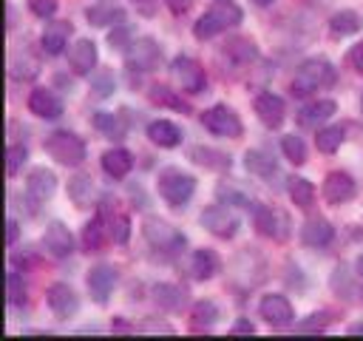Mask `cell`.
<instances>
[{
	"mask_svg": "<svg viewBox=\"0 0 363 341\" xmlns=\"http://www.w3.org/2000/svg\"><path fill=\"white\" fill-rule=\"evenodd\" d=\"M241 17H244V11H241L233 0H216V3L193 23V37L201 40V43H204V40H213L216 34H221V31L238 26Z\"/></svg>",
	"mask_w": 363,
	"mask_h": 341,
	"instance_id": "obj_1",
	"label": "cell"
},
{
	"mask_svg": "<svg viewBox=\"0 0 363 341\" xmlns=\"http://www.w3.org/2000/svg\"><path fill=\"white\" fill-rule=\"evenodd\" d=\"M335 80H337V71H335V65L326 57H309L295 71L292 94L295 97H309L312 91H320V88L335 85Z\"/></svg>",
	"mask_w": 363,
	"mask_h": 341,
	"instance_id": "obj_2",
	"label": "cell"
},
{
	"mask_svg": "<svg viewBox=\"0 0 363 341\" xmlns=\"http://www.w3.org/2000/svg\"><path fill=\"white\" fill-rule=\"evenodd\" d=\"M156 188H159V196L164 199V205L179 210V207H187V202L193 199L196 176L182 170V168H162L159 179H156Z\"/></svg>",
	"mask_w": 363,
	"mask_h": 341,
	"instance_id": "obj_3",
	"label": "cell"
},
{
	"mask_svg": "<svg viewBox=\"0 0 363 341\" xmlns=\"http://www.w3.org/2000/svg\"><path fill=\"white\" fill-rule=\"evenodd\" d=\"M43 148H45V153H48L54 162L68 165V168L82 165L85 156H88V148H85L82 136H77L74 131H51V134L45 136Z\"/></svg>",
	"mask_w": 363,
	"mask_h": 341,
	"instance_id": "obj_4",
	"label": "cell"
},
{
	"mask_svg": "<svg viewBox=\"0 0 363 341\" xmlns=\"http://www.w3.org/2000/svg\"><path fill=\"white\" fill-rule=\"evenodd\" d=\"M252 213V224L261 236L272 239V242H286L289 239V230H292V222L289 216L281 210V207H272V205H252L250 207Z\"/></svg>",
	"mask_w": 363,
	"mask_h": 341,
	"instance_id": "obj_5",
	"label": "cell"
},
{
	"mask_svg": "<svg viewBox=\"0 0 363 341\" xmlns=\"http://www.w3.org/2000/svg\"><path fill=\"white\" fill-rule=\"evenodd\" d=\"M142 236H145V242H147L153 250H159V253H176L179 247H184V233H179L173 224H167L164 219H156V216L145 219Z\"/></svg>",
	"mask_w": 363,
	"mask_h": 341,
	"instance_id": "obj_6",
	"label": "cell"
},
{
	"mask_svg": "<svg viewBox=\"0 0 363 341\" xmlns=\"http://www.w3.org/2000/svg\"><path fill=\"white\" fill-rule=\"evenodd\" d=\"M201 125L216 134V136H227V139H238L244 125L241 117L230 108V105H210L207 111H201Z\"/></svg>",
	"mask_w": 363,
	"mask_h": 341,
	"instance_id": "obj_7",
	"label": "cell"
},
{
	"mask_svg": "<svg viewBox=\"0 0 363 341\" xmlns=\"http://www.w3.org/2000/svg\"><path fill=\"white\" fill-rule=\"evenodd\" d=\"M201 224L216 236V239H233L241 227V219L230 210V205L218 202V205H210L201 210Z\"/></svg>",
	"mask_w": 363,
	"mask_h": 341,
	"instance_id": "obj_8",
	"label": "cell"
},
{
	"mask_svg": "<svg viewBox=\"0 0 363 341\" xmlns=\"http://www.w3.org/2000/svg\"><path fill=\"white\" fill-rule=\"evenodd\" d=\"M258 315H261L269 327H275V330H284V327L295 324V307H292V301H289L286 296H281V293L261 296V301H258Z\"/></svg>",
	"mask_w": 363,
	"mask_h": 341,
	"instance_id": "obj_9",
	"label": "cell"
},
{
	"mask_svg": "<svg viewBox=\"0 0 363 341\" xmlns=\"http://www.w3.org/2000/svg\"><path fill=\"white\" fill-rule=\"evenodd\" d=\"M162 60V48L153 37H136L125 51V65L130 71H153Z\"/></svg>",
	"mask_w": 363,
	"mask_h": 341,
	"instance_id": "obj_10",
	"label": "cell"
},
{
	"mask_svg": "<svg viewBox=\"0 0 363 341\" xmlns=\"http://www.w3.org/2000/svg\"><path fill=\"white\" fill-rule=\"evenodd\" d=\"M116 281H119V270H116L113 264H108V261L94 264V267L88 270V276H85L88 293H91V298H94L96 304H108V298H111Z\"/></svg>",
	"mask_w": 363,
	"mask_h": 341,
	"instance_id": "obj_11",
	"label": "cell"
},
{
	"mask_svg": "<svg viewBox=\"0 0 363 341\" xmlns=\"http://www.w3.org/2000/svg\"><path fill=\"white\" fill-rule=\"evenodd\" d=\"M170 71H173V77L179 80L182 91H187V94H199V91H204V85H207V74H204V68H201L193 57H187V54L173 57Z\"/></svg>",
	"mask_w": 363,
	"mask_h": 341,
	"instance_id": "obj_12",
	"label": "cell"
},
{
	"mask_svg": "<svg viewBox=\"0 0 363 341\" xmlns=\"http://www.w3.org/2000/svg\"><path fill=\"white\" fill-rule=\"evenodd\" d=\"M45 304H48V310H51L57 318H74V315L79 313V296H77V290H74L71 284H65V281L48 284V290H45Z\"/></svg>",
	"mask_w": 363,
	"mask_h": 341,
	"instance_id": "obj_13",
	"label": "cell"
},
{
	"mask_svg": "<svg viewBox=\"0 0 363 341\" xmlns=\"http://www.w3.org/2000/svg\"><path fill=\"white\" fill-rule=\"evenodd\" d=\"M54 193H57V173H54L51 168H45V165L31 168L28 176H26V196H28L34 205H43V202H48Z\"/></svg>",
	"mask_w": 363,
	"mask_h": 341,
	"instance_id": "obj_14",
	"label": "cell"
},
{
	"mask_svg": "<svg viewBox=\"0 0 363 341\" xmlns=\"http://www.w3.org/2000/svg\"><path fill=\"white\" fill-rule=\"evenodd\" d=\"M357 193V182L352 173L346 170H329L326 179H323V199L329 205H346L352 202Z\"/></svg>",
	"mask_w": 363,
	"mask_h": 341,
	"instance_id": "obj_15",
	"label": "cell"
},
{
	"mask_svg": "<svg viewBox=\"0 0 363 341\" xmlns=\"http://www.w3.org/2000/svg\"><path fill=\"white\" fill-rule=\"evenodd\" d=\"M43 247H45V253L48 256H54V259H68L71 253H74V236H71V230L62 224V222H48L45 224V230H43Z\"/></svg>",
	"mask_w": 363,
	"mask_h": 341,
	"instance_id": "obj_16",
	"label": "cell"
},
{
	"mask_svg": "<svg viewBox=\"0 0 363 341\" xmlns=\"http://www.w3.org/2000/svg\"><path fill=\"white\" fill-rule=\"evenodd\" d=\"M252 108H255L258 119H261L267 128H281V122L286 119V102H284L278 94H272V91H261V94L255 97Z\"/></svg>",
	"mask_w": 363,
	"mask_h": 341,
	"instance_id": "obj_17",
	"label": "cell"
},
{
	"mask_svg": "<svg viewBox=\"0 0 363 341\" xmlns=\"http://www.w3.org/2000/svg\"><path fill=\"white\" fill-rule=\"evenodd\" d=\"M96 63H99V51H96L94 40L82 37L68 48V65L74 74H91L96 68Z\"/></svg>",
	"mask_w": 363,
	"mask_h": 341,
	"instance_id": "obj_18",
	"label": "cell"
},
{
	"mask_svg": "<svg viewBox=\"0 0 363 341\" xmlns=\"http://www.w3.org/2000/svg\"><path fill=\"white\" fill-rule=\"evenodd\" d=\"M28 111L40 119H60L62 117V99L51 88H34L28 94Z\"/></svg>",
	"mask_w": 363,
	"mask_h": 341,
	"instance_id": "obj_19",
	"label": "cell"
},
{
	"mask_svg": "<svg viewBox=\"0 0 363 341\" xmlns=\"http://www.w3.org/2000/svg\"><path fill=\"white\" fill-rule=\"evenodd\" d=\"M68 34H71V23H65V20H51V23L43 28V34H40V48H43V54H48V57L62 54L65 45H68Z\"/></svg>",
	"mask_w": 363,
	"mask_h": 341,
	"instance_id": "obj_20",
	"label": "cell"
},
{
	"mask_svg": "<svg viewBox=\"0 0 363 341\" xmlns=\"http://www.w3.org/2000/svg\"><path fill=\"white\" fill-rule=\"evenodd\" d=\"M332 236H335V227L329 224V219H323V216H309L303 224H301V242L306 244V247H326L329 242H332Z\"/></svg>",
	"mask_w": 363,
	"mask_h": 341,
	"instance_id": "obj_21",
	"label": "cell"
},
{
	"mask_svg": "<svg viewBox=\"0 0 363 341\" xmlns=\"http://www.w3.org/2000/svg\"><path fill=\"white\" fill-rule=\"evenodd\" d=\"M335 111H337V102L335 99H315V102H309V105H303L298 111V122L303 128H318L320 122L332 119Z\"/></svg>",
	"mask_w": 363,
	"mask_h": 341,
	"instance_id": "obj_22",
	"label": "cell"
},
{
	"mask_svg": "<svg viewBox=\"0 0 363 341\" xmlns=\"http://www.w3.org/2000/svg\"><path fill=\"white\" fill-rule=\"evenodd\" d=\"M218 270H221V259H218L216 250H210V247H199V250H193V256H190V273H193L199 281L213 278Z\"/></svg>",
	"mask_w": 363,
	"mask_h": 341,
	"instance_id": "obj_23",
	"label": "cell"
},
{
	"mask_svg": "<svg viewBox=\"0 0 363 341\" xmlns=\"http://www.w3.org/2000/svg\"><path fill=\"white\" fill-rule=\"evenodd\" d=\"M147 139L159 148H176L182 145V128L170 119H153L147 125Z\"/></svg>",
	"mask_w": 363,
	"mask_h": 341,
	"instance_id": "obj_24",
	"label": "cell"
},
{
	"mask_svg": "<svg viewBox=\"0 0 363 341\" xmlns=\"http://www.w3.org/2000/svg\"><path fill=\"white\" fill-rule=\"evenodd\" d=\"M99 162H102V170L111 179H125L130 173V168H133V153L125 151V148H111V151L102 153Z\"/></svg>",
	"mask_w": 363,
	"mask_h": 341,
	"instance_id": "obj_25",
	"label": "cell"
},
{
	"mask_svg": "<svg viewBox=\"0 0 363 341\" xmlns=\"http://www.w3.org/2000/svg\"><path fill=\"white\" fill-rule=\"evenodd\" d=\"M150 293H153V301H156L162 310H170V313L182 310L184 301H187V290L179 287V284H170V281H159V284H153Z\"/></svg>",
	"mask_w": 363,
	"mask_h": 341,
	"instance_id": "obj_26",
	"label": "cell"
},
{
	"mask_svg": "<svg viewBox=\"0 0 363 341\" xmlns=\"http://www.w3.org/2000/svg\"><path fill=\"white\" fill-rule=\"evenodd\" d=\"M190 159L196 165L207 168V170H230V165H233V159L224 151H216L210 145H193L190 148Z\"/></svg>",
	"mask_w": 363,
	"mask_h": 341,
	"instance_id": "obj_27",
	"label": "cell"
},
{
	"mask_svg": "<svg viewBox=\"0 0 363 341\" xmlns=\"http://www.w3.org/2000/svg\"><path fill=\"white\" fill-rule=\"evenodd\" d=\"M218 318H221L218 304H216V301H210V298H199V301L193 304V310H190V330H196V332L210 330Z\"/></svg>",
	"mask_w": 363,
	"mask_h": 341,
	"instance_id": "obj_28",
	"label": "cell"
},
{
	"mask_svg": "<svg viewBox=\"0 0 363 341\" xmlns=\"http://www.w3.org/2000/svg\"><path fill=\"white\" fill-rule=\"evenodd\" d=\"M363 28V17L352 9H340L329 17V31L332 37H349V34H357Z\"/></svg>",
	"mask_w": 363,
	"mask_h": 341,
	"instance_id": "obj_29",
	"label": "cell"
},
{
	"mask_svg": "<svg viewBox=\"0 0 363 341\" xmlns=\"http://www.w3.org/2000/svg\"><path fill=\"white\" fill-rule=\"evenodd\" d=\"M244 168H247V173L261 176V179H269V176H275V173H278L275 159H272L269 153L258 151V148H252V151H247V153H244Z\"/></svg>",
	"mask_w": 363,
	"mask_h": 341,
	"instance_id": "obj_30",
	"label": "cell"
},
{
	"mask_svg": "<svg viewBox=\"0 0 363 341\" xmlns=\"http://www.w3.org/2000/svg\"><path fill=\"white\" fill-rule=\"evenodd\" d=\"M111 236H108V224H105V219L96 213V219H91V222H85V227H82V250H88V253H96V250H102V244L108 242Z\"/></svg>",
	"mask_w": 363,
	"mask_h": 341,
	"instance_id": "obj_31",
	"label": "cell"
},
{
	"mask_svg": "<svg viewBox=\"0 0 363 341\" xmlns=\"http://www.w3.org/2000/svg\"><path fill=\"white\" fill-rule=\"evenodd\" d=\"M68 199L77 207H91L94 202V179L88 173H77L68 179Z\"/></svg>",
	"mask_w": 363,
	"mask_h": 341,
	"instance_id": "obj_32",
	"label": "cell"
},
{
	"mask_svg": "<svg viewBox=\"0 0 363 341\" xmlns=\"http://www.w3.org/2000/svg\"><path fill=\"white\" fill-rule=\"evenodd\" d=\"M286 193H289L292 205L301 207V210H309L312 202H315V185L306 176H292L289 185H286Z\"/></svg>",
	"mask_w": 363,
	"mask_h": 341,
	"instance_id": "obj_33",
	"label": "cell"
},
{
	"mask_svg": "<svg viewBox=\"0 0 363 341\" xmlns=\"http://www.w3.org/2000/svg\"><path fill=\"white\" fill-rule=\"evenodd\" d=\"M9 74H11L14 80H20V82L34 80V77L40 74V60L31 57L28 51H23V54H11V60H9Z\"/></svg>",
	"mask_w": 363,
	"mask_h": 341,
	"instance_id": "obj_34",
	"label": "cell"
},
{
	"mask_svg": "<svg viewBox=\"0 0 363 341\" xmlns=\"http://www.w3.org/2000/svg\"><path fill=\"white\" fill-rule=\"evenodd\" d=\"M85 17H88L91 26H116V23H125V11L116 9V6H108V3L88 6L85 9Z\"/></svg>",
	"mask_w": 363,
	"mask_h": 341,
	"instance_id": "obj_35",
	"label": "cell"
},
{
	"mask_svg": "<svg viewBox=\"0 0 363 341\" xmlns=\"http://www.w3.org/2000/svg\"><path fill=\"white\" fill-rule=\"evenodd\" d=\"M224 54H227L233 63H238V65H250V63L258 60V48H255V43L247 40V37L230 40V43L224 45Z\"/></svg>",
	"mask_w": 363,
	"mask_h": 341,
	"instance_id": "obj_36",
	"label": "cell"
},
{
	"mask_svg": "<svg viewBox=\"0 0 363 341\" xmlns=\"http://www.w3.org/2000/svg\"><path fill=\"white\" fill-rule=\"evenodd\" d=\"M94 128L102 131V134L111 136V139H122L125 131H128V125L122 122V117H119V114H111V111H96V114H94Z\"/></svg>",
	"mask_w": 363,
	"mask_h": 341,
	"instance_id": "obj_37",
	"label": "cell"
},
{
	"mask_svg": "<svg viewBox=\"0 0 363 341\" xmlns=\"http://www.w3.org/2000/svg\"><path fill=\"white\" fill-rule=\"evenodd\" d=\"M343 139H346V134L340 125H326V128H318V134H315V145L320 153H335L343 145Z\"/></svg>",
	"mask_w": 363,
	"mask_h": 341,
	"instance_id": "obj_38",
	"label": "cell"
},
{
	"mask_svg": "<svg viewBox=\"0 0 363 341\" xmlns=\"http://www.w3.org/2000/svg\"><path fill=\"white\" fill-rule=\"evenodd\" d=\"M329 287H332V293H335L337 298H352V296H354V278H352V273H349L346 264H337V267L332 270Z\"/></svg>",
	"mask_w": 363,
	"mask_h": 341,
	"instance_id": "obj_39",
	"label": "cell"
},
{
	"mask_svg": "<svg viewBox=\"0 0 363 341\" xmlns=\"http://www.w3.org/2000/svg\"><path fill=\"white\" fill-rule=\"evenodd\" d=\"M113 91H116V77H113V71H111V68L94 71V77H91V94H94L96 99H108Z\"/></svg>",
	"mask_w": 363,
	"mask_h": 341,
	"instance_id": "obj_40",
	"label": "cell"
},
{
	"mask_svg": "<svg viewBox=\"0 0 363 341\" xmlns=\"http://www.w3.org/2000/svg\"><path fill=\"white\" fill-rule=\"evenodd\" d=\"M150 102L176 108V111H182V114H190V105H187L182 97H176V91H170L167 85H153V88H150Z\"/></svg>",
	"mask_w": 363,
	"mask_h": 341,
	"instance_id": "obj_41",
	"label": "cell"
},
{
	"mask_svg": "<svg viewBox=\"0 0 363 341\" xmlns=\"http://www.w3.org/2000/svg\"><path fill=\"white\" fill-rule=\"evenodd\" d=\"M281 153L292 165H303L306 162V142L301 136H295V134H286V136H281Z\"/></svg>",
	"mask_w": 363,
	"mask_h": 341,
	"instance_id": "obj_42",
	"label": "cell"
},
{
	"mask_svg": "<svg viewBox=\"0 0 363 341\" xmlns=\"http://www.w3.org/2000/svg\"><path fill=\"white\" fill-rule=\"evenodd\" d=\"M6 298H9V304H23L26 301V278H23V273L20 270H9L6 273Z\"/></svg>",
	"mask_w": 363,
	"mask_h": 341,
	"instance_id": "obj_43",
	"label": "cell"
},
{
	"mask_svg": "<svg viewBox=\"0 0 363 341\" xmlns=\"http://www.w3.org/2000/svg\"><path fill=\"white\" fill-rule=\"evenodd\" d=\"M105 224H108V236H111L116 244H125V242H128V236H130V219H128L125 213H111V216L105 219Z\"/></svg>",
	"mask_w": 363,
	"mask_h": 341,
	"instance_id": "obj_44",
	"label": "cell"
},
{
	"mask_svg": "<svg viewBox=\"0 0 363 341\" xmlns=\"http://www.w3.org/2000/svg\"><path fill=\"white\" fill-rule=\"evenodd\" d=\"M136 37H133V28H130V23H116L111 31H108V45L111 48H116V51H128V45L133 43Z\"/></svg>",
	"mask_w": 363,
	"mask_h": 341,
	"instance_id": "obj_45",
	"label": "cell"
},
{
	"mask_svg": "<svg viewBox=\"0 0 363 341\" xmlns=\"http://www.w3.org/2000/svg\"><path fill=\"white\" fill-rule=\"evenodd\" d=\"M216 196H218V202H224V205H241V207H247V210L255 205V202H250L238 188H233L230 182H221V185L216 188Z\"/></svg>",
	"mask_w": 363,
	"mask_h": 341,
	"instance_id": "obj_46",
	"label": "cell"
},
{
	"mask_svg": "<svg viewBox=\"0 0 363 341\" xmlns=\"http://www.w3.org/2000/svg\"><path fill=\"white\" fill-rule=\"evenodd\" d=\"M26 159H28V148L26 145H9V151H6V173L17 176L20 168L26 165Z\"/></svg>",
	"mask_w": 363,
	"mask_h": 341,
	"instance_id": "obj_47",
	"label": "cell"
},
{
	"mask_svg": "<svg viewBox=\"0 0 363 341\" xmlns=\"http://www.w3.org/2000/svg\"><path fill=\"white\" fill-rule=\"evenodd\" d=\"M329 313H312L303 321H298V332H323L329 327Z\"/></svg>",
	"mask_w": 363,
	"mask_h": 341,
	"instance_id": "obj_48",
	"label": "cell"
},
{
	"mask_svg": "<svg viewBox=\"0 0 363 341\" xmlns=\"http://www.w3.org/2000/svg\"><path fill=\"white\" fill-rule=\"evenodd\" d=\"M57 0H28V9H31V14L34 17H40V20H51L54 14H57Z\"/></svg>",
	"mask_w": 363,
	"mask_h": 341,
	"instance_id": "obj_49",
	"label": "cell"
},
{
	"mask_svg": "<svg viewBox=\"0 0 363 341\" xmlns=\"http://www.w3.org/2000/svg\"><path fill=\"white\" fill-rule=\"evenodd\" d=\"M139 332H147V335H173L176 332V327L173 324H167V321H156V318H147L142 327H139Z\"/></svg>",
	"mask_w": 363,
	"mask_h": 341,
	"instance_id": "obj_50",
	"label": "cell"
},
{
	"mask_svg": "<svg viewBox=\"0 0 363 341\" xmlns=\"http://www.w3.org/2000/svg\"><path fill=\"white\" fill-rule=\"evenodd\" d=\"M346 63H349V65H352L357 74H363V40H360V43H354V45L349 48Z\"/></svg>",
	"mask_w": 363,
	"mask_h": 341,
	"instance_id": "obj_51",
	"label": "cell"
},
{
	"mask_svg": "<svg viewBox=\"0 0 363 341\" xmlns=\"http://www.w3.org/2000/svg\"><path fill=\"white\" fill-rule=\"evenodd\" d=\"M255 332V324L250 318H235V324L230 327V335H252Z\"/></svg>",
	"mask_w": 363,
	"mask_h": 341,
	"instance_id": "obj_52",
	"label": "cell"
},
{
	"mask_svg": "<svg viewBox=\"0 0 363 341\" xmlns=\"http://www.w3.org/2000/svg\"><path fill=\"white\" fill-rule=\"evenodd\" d=\"M17 239H20V222H17V219H9V222H6V244L14 247Z\"/></svg>",
	"mask_w": 363,
	"mask_h": 341,
	"instance_id": "obj_53",
	"label": "cell"
},
{
	"mask_svg": "<svg viewBox=\"0 0 363 341\" xmlns=\"http://www.w3.org/2000/svg\"><path fill=\"white\" fill-rule=\"evenodd\" d=\"M164 6H167L173 14H184V11L193 6V0H164Z\"/></svg>",
	"mask_w": 363,
	"mask_h": 341,
	"instance_id": "obj_54",
	"label": "cell"
},
{
	"mask_svg": "<svg viewBox=\"0 0 363 341\" xmlns=\"http://www.w3.org/2000/svg\"><path fill=\"white\" fill-rule=\"evenodd\" d=\"M111 332H136V327L128 324L125 318H113V321H111Z\"/></svg>",
	"mask_w": 363,
	"mask_h": 341,
	"instance_id": "obj_55",
	"label": "cell"
},
{
	"mask_svg": "<svg viewBox=\"0 0 363 341\" xmlns=\"http://www.w3.org/2000/svg\"><path fill=\"white\" fill-rule=\"evenodd\" d=\"M142 14H153V0H133Z\"/></svg>",
	"mask_w": 363,
	"mask_h": 341,
	"instance_id": "obj_56",
	"label": "cell"
},
{
	"mask_svg": "<svg viewBox=\"0 0 363 341\" xmlns=\"http://www.w3.org/2000/svg\"><path fill=\"white\" fill-rule=\"evenodd\" d=\"M349 335H363V321H357V324H349Z\"/></svg>",
	"mask_w": 363,
	"mask_h": 341,
	"instance_id": "obj_57",
	"label": "cell"
},
{
	"mask_svg": "<svg viewBox=\"0 0 363 341\" xmlns=\"http://www.w3.org/2000/svg\"><path fill=\"white\" fill-rule=\"evenodd\" d=\"M354 270H357V276H360V281H363V256H357V261H354Z\"/></svg>",
	"mask_w": 363,
	"mask_h": 341,
	"instance_id": "obj_58",
	"label": "cell"
},
{
	"mask_svg": "<svg viewBox=\"0 0 363 341\" xmlns=\"http://www.w3.org/2000/svg\"><path fill=\"white\" fill-rule=\"evenodd\" d=\"M258 6H269V3H275V0H255Z\"/></svg>",
	"mask_w": 363,
	"mask_h": 341,
	"instance_id": "obj_59",
	"label": "cell"
},
{
	"mask_svg": "<svg viewBox=\"0 0 363 341\" xmlns=\"http://www.w3.org/2000/svg\"><path fill=\"white\" fill-rule=\"evenodd\" d=\"M360 108H363V99H360Z\"/></svg>",
	"mask_w": 363,
	"mask_h": 341,
	"instance_id": "obj_60",
	"label": "cell"
},
{
	"mask_svg": "<svg viewBox=\"0 0 363 341\" xmlns=\"http://www.w3.org/2000/svg\"><path fill=\"white\" fill-rule=\"evenodd\" d=\"M360 293H363V287H360Z\"/></svg>",
	"mask_w": 363,
	"mask_h": 341,
	"instance_id": "obj_61",
	"label": "cell"
}]
</instances>
